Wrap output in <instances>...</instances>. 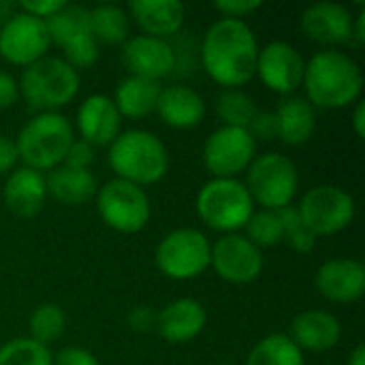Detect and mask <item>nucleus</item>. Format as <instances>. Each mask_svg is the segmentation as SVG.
I'll return each instance as SVG.
<instances>
[{
	"mask_svg": "<svg viewBox=\"0 0 365 365\" xmlns=\"http://www.w3.org/2000/svg\"><path fill=\"white\" fill-rule=\"evenodd\" d=\"M259 41L246 19H216L201 41V64L205 73L227 88H240L255 77Z\"/></svg>",
	"mask_w": 365,
	"mask_h": 365,
	"instance_id": "obj_1",
	"label": "nucleus"
},
{
	"mask_svg": "<svg viewBox=\"0 0 365 365\" xmlns=\"http://www.w3.org/2000/svg\"><path fill=\"white\" fill-rule=\"evenodd\" d=\"M92 163H94V148L86 143L83 139H73L62 165L75 167V169H90Z\"/></svg>",
	"mask_w": 365,
	"mask_h": 365,
	"instance_id": "obj_37",
	"label": "nucleus"
},
{
	"mask_svg": "<svg viewBox=\"0 0 365 365\" xmlns=\"http://www.w3.org/2000/svg\"><path fill=\"white\" fill-rule=\"evenodd\" d=\"M109 167L118 180L150 186L160 182L169 171L167 145L150 130L128 128L122 130L109 145Z\"/></svg>",
	"mask_w": 365,
	"mask_h": 365,
	"instance_id": "obj_3",
	"label": "nucleus"
},
{
	"mask_svg": "<svg viewBox=\"0 0 365 365\" xmlns=\"http://www.w3.org/2000/svg\"><path fill=\"white\" fill-rule=\"evenodd\" d=\"M17 163H19V154H17L15 139L0 135V175H6L13 169H17Z\"/></svg>",
	"mask_w": 365,
	"mask_h": 365,
	"instance_id": "obj_42",
	"label": "nucleus"
},
{
	"mask_svg": "<svg viewBox=\"0 0 365 365\" xmlns=\"http://www.w3.org/2000/svg\"><path fill=\"white\" fill-rule=\"evenodd\" d=\"M278 216L282 220L284 242L289 244L291 250H295L299 255H308V252H312L317 248V237L308 231V227L304 225V220H302L295 205L278 210Z\"/></svg>",
	"mask_w": 365,
	"mask_h": 365,
	"instance_id": "obj_34",
	"label": "nucleus"
},
{
	"mask_svg": "<svg viewBox=\"0 0 365 365\" xmlns=\"http://www.w3.org/2000/svg\"><path fill=\"white\" fill-rule=\"evenodd\" d=\"M17 101H19L17 79L11 73L0 71V111L2 109H11Z\"/></svg>",
	"mask_w": 365,
	"mask_h": 365,
	"instance_id": "obj_41",
	"label": "nucleus"
},
{
	"mask_svg": "<svg viewBox=\"0 0 365 365\" xmlns=\"http://www.w3.org/2000/svg\"><path fill=\"white\" fill-rule=\"evenodd\" d=\"M317 291L334 304H355L365 293V267L357 259H329L314 276Z\"/></svg>",
	"mask_w": 365,
	"mask_h": 365,
	"instance_id": "obj_17",
	"label": "nucleus"
},
{
	"mask_svg": "<svg viewBox=\"0 0 365 365\" xmlns=\"http://www.w3.org/2000/svg\"><path fill=\"white\" fill-rule=\"evenodd\" d=\"M257 111V101L242 88H227L216 96V115L222 126L248 128Z\"/></svg>",
	"mask_w": 365,
	"mask_h": 365,
	"instance_id": "obj_30",
	"label": "nucleus"
},
{
	"mask_svg": "<svg viewBox=\"0 0 365 365\" xmlns=\"http://www.w3.org/2000/svg\"><path fill=\"white\" fill-rule=\"evenodd\" d=\"M299 24L310 41L327 45V49L353 41V11L340 2L321 0L306 6Z\"/></svg>",
	"mask_w": 365,
	"mask_h": 365,
	"instance_id": "obj_16",
	"label": "nucleus"
},
{
	"mask_svg": "<svg viewBox=\"0 0 365 365\" xmlns=\"http://www.w3.org/2000/svg\"><path fill=\"white\" fill-rule=\"evenodd\" d=\"M160 81H152V79H143V77H135V75H126L118 81L115 92H113V103L124 118L128 120H141L150 113L156 111V103L160 96Z\"/></svg>",
	"mask_w": 365,
	"mask_h": 365,
	"instance_id": "obj_26",
	"label": "nucleus"
},
{
	"mask_svg": "<svg viewBox=\"0 0 365 365\" xmlns=\"http://www.w3.org/2000/svg\"><path fill=\"white\" fill-rule=\"evenodd\" d=\"M346 365H365V346L361 342L353 349V353H351L349 364Z\"/></svg>",
	"mask_w": 365,
	"mask_h": 365,
	"instance_id": "obj_45",
	"label": "nucleus"
},
{
	"mask_svg": "<svg viewBox=\"0 0 365 365\" xmlns=\"http://www.w3.org/2000/svg\"><path fill=\"white\" fill-rule=\"evenodd\" d=\"M246 237L259 248H274L280 242H284V229L278 212L274 210H259L252 212V216L246 222Z\"/></svg>",
	"mask_w": 365,
	"mask_h": 365,
	"instance_id": "obj_32",
	"label": "nucleus"
},
{
	"mask_svg": "<svg viewBox=\"0 0 365 365\" xmlns=\"http://www.w3.org/2000/svg\"><path fill=\"white\" fill-rule=\"evenodd\" d=\"M203 165L212 178H237L257 156V141L248 128L220 126L203 143Z\"/></svg>",
	"mask_w": 365,
	"mask_h": 365,
	"instance_id": "obj_11",
	"label": "nucleus"
},
{
	"mask_svg": "<svg viewBox=\"0 0 365 365\" xmlns=\"http://www.w3.org/2000/svg\"><path fill=\"white\" fill-rule=\"evenodd\" d=\"M96 210L101 220L118 233H139L145 229L152 216V203L148 192L124 180H109L96 190Z\"/></svg>",
	"mask_w": 365,
	"mask_h": 365,
	"instance_id": "obj_9",
	"label": "nucleus"
},
{
	"mask_svg": "<svg viewBox=\"0 0 365 365\" xmlns=\"http://www.w3.org/2000/svg\"><path fill=\"white\" fill-rule=\"evenodd\" d=\"M2 201L11 214L19 218H34L36 214L43 212L47 201L45 175L24 165L13 169L6 175L2 188Z\"/></svg>",
	"mask_w": 365,
	"mask_h": 365,
	"instance_id": "obj_21",
	"label": "nucleus"
},
{
	"mask_svg": "<svg viewBox=\"0 0 365 365\" xmlns=\"http://www.w3.org/2000/svg\"><path fill=\"white\" fill-rule=\"evenodd\" d=\"M156 317H158V310H154L152 306H135L128 312V327L135 334L156 331Z\"/></svg>",
	"mask_w": 365,
	"mask_h": 365,
	"instance_id": "obj_38",
	"label": "nucleus"
},
{
	"mask_svg": "<svg viewBox=\"0 0 365 365\" xmlns=\"http://www.w3.org/2000/svg\"><path fill=\"white\" fill-rule=\"evenodd\" d=\"M75 139L73 124L60 111L32 115L17 133L15 145L24 167L38 173L51 171L62 165Z\"/></svg>",
	"mask_w": 365,
	"mask_h": 365,
	"instance_id": "obj_4",
	"label": "nucleus"
},
{
	"mask_svg": "<svg viewBox=\"0 0 365 365\" xmlns=\"http://www.w3.org/2000/svg\"><path fill=\"white\" fill-rule=\"evenodd\" d=\"M51 47V38L43 19L28 13H11L0 24V58L13 66H30L45 58Z\"/></svg>",
	"mask_w": 365,
	"mask_h": 365,
	"instance_id": "obj_12",
	"label": "nucleus"
},
{
	"mask_svg": "<svg viewBox=\"0 0 365 365\" xmlns=\"http://www.w3.org/2000/svg\"><path fill=\"white\" fill-rule=\"evenodd\" d=\"M45 26H47L51 45H58L62 51L94 38L90 30V9L81 4L66 2L58 13L45 19Z\"/></svg>",
	"mask_w": 365,
	"mask_h": 365,
	"instance_id": "obj_27",
	"label": "nucleus"
},
{
	"mask_svg": "<svg viewBox=\"0 0 365 365\" xmlns=\"http://www.w3.org/2000/svg\"><path fill=\"white\" fill-rule=\"evenodd\" d=\"M287 336L302 353H327L338 346L342 338V325L338 317L327 310H304L291 321Z\"/></svg>",
	"mask_w": 365,
	"mask_h": 365,
	"instance_id": "obj_20",
	"label": "nucleus"
},
{
	"mask_svg": "<svg viewBox=\"0 0 365 365\" xmlns=\"http://www.w3.org/2000/svg\"><path fill=\"white\" fill-rule=\"evenodd\" d=\"M64 4H66V0H21V2H17L21 13H28L43 21L49 19L53 13H58Z\"/></svg>",
	"mask_w": 365,
	"mask_h": 365,
	"instance_id": "obj_39",
	"label": "nucleus"
},
{
	"mask_svg": "<svg viewBox=\"0 0 365 365\" xmlns=\"http://www.w3.org/2000/svg\"><path fill=\"white\" fill-rule=\"evenodd\" d=\"M351 124H353V130L359 139L365 137V103L364 101H357L355 103V109H353V115H351Z\"/></svg>",
	"mask_w": 365,
	"mask_h": 365,
	"instance_id": "obj_44",
	"label": "nucleus"
},
{
	"mask_svg": "<svg viewBox=\"0 0 365 365\" xmlns=\"http://www.w3.org/2000/svg\"><path fill=\"white\" fill-rule=\"evenodd\" d=\"M302 86L314 109H344L361 101L364 73L346 51L325 47L306 62Z\"/></svg>",
	"mask_w": 365,
	"mask_h": 365,
	"instance_id": "obj_2",
	"label": "nucleus"
},
{
	"mask_svg": "<svg viewBox=\"0 0 365 365\" xmlns=\"http://www.w3.org/2000/svg\"><path fill=\"white\" fill-rule=\"evenodd\" d=\"M306 60L289 41H269L259 47L255 75L263 86L280 96H291L304 79Z\"/></svg>",
	"mask_w": 365,
	"mask_h": 365,
	"instance_id": "obj_14",
	"label": "nucleus"
},
{
	"mask_svg": "<svg viewBox=\"0 0 365 365\" xmlns=\"http://www.w3.org/2000/svg\"><path fill=\"white\" fill-rule=\"evenodd\" d=\"M199 218L214 231L227 235L246 227L255 212V203L237 178H212L207 180L195 199Z\"/></svg>",
	"mask_w": 365,
	"mask_h": 365,
	"instance_id": "obj_6",
	"label": "nucleus"
},
{
	"mask_svg": "<svg viewBox=\"0 0 365 365\" xmlns=\"http://www.w3.org/2000/svg\"><path fill=\"white\" fill-rule=\"evenodd\" d=\"M207 325V312L201 302L180 297L158 310L156 334L169 344H186L195 340Z\"/></svg>",
	"mask_w": 365,
	"mask_h": 365,
	"instance_id": "obj_19",
	"label": "nucleus"
},
{
	"mask_svg": "<svg viewBox=\"0 0 365 365\" xmlns=\"http://www.w3.org/2000/svg\"><path fill=\"white\" fill-rule=\"evenodd\" d=\"M66 329V314L58 304H38L30 319H28V331L30 340L49 346L58 342L64 336Z\"/></svg>",
	"mask_w": 365,
	"mask_h": 365,
	"instance_id": "obj_31",
	"label": "nucleus"
},
{
	"mask_svg": "<svg viewBox=\"0 0 365 365\" xmlns=\"http://www.w3.org/2000/svg\"><path fill=\"white\" fill-rule=\"evenodd\" d=\"M90 30L98 45H122L130 36L128 13L113 2H101L90 9Z\"/></svg>",
	"mask_w": 365,
	"mask_h": 365,
	"instance_id": "obj_28",
	"label": "nucleus"
},
{
	"mask_svg": "<svg viewBox=\"0 0 365 365\" xmlns=\"http://www.w3.org/2000/svg\"><path fill=\"white\" fill-rule=\"evenodd\" d=\"M244 186L255 205L278 212L293 205L299 188V171L297 165L280 152L257 154L246 169Z\"/></svg>",
	"mask_w": 365,
	"mask_h": 365,
	"instance_id": "obj_7",
	"label": "nucleus"
},
{
	"mask_svg": "<svg viewBox=\"0 0 365 365\" xmlns=\"http://www.w3.org/2000/svg\"><path fill=\"white\" fill-rule=\"evenodd\" d=\"M353 41L357 45L365 43V2H359V11L353 15Z\"/></svg>",
	"mask_w": 365,
	"mask_h": 365,
	"instance_id": "obj_43",
	"label": "nucleus"
},
{
	"mask_svg": "<svg viewBox=\"0 0 365 365\" xmlns=\"http://www.w3.org/2000/svg\"><path fill=\"white\" fill-rule=\"evenodd\" d=\"M212 261V242L207 235L192 227L169 231L154 248V263L169 280L199 278Z\"/></svg>",
	"mask_w": 365,
	"mask_h": 365,
	"instance_id": "obj_8",
	"label": "nucleus"
},
{
	"mask_svg": "<svg viewBox=\"0 0 365 365\" xmlns=\"http://www.w3.org/2000/svg\"><path fill=\"white\" fill-rule=\"evenodd\" d=\"M246 365H306V359L287 334H269L250 349Z\"/></svg>",
	"mask_w": 365,
	"mask_h": 365,
	"instance_id": "obj_29",
	"label": "nucleus"
},
{
	"mask_svg": "<svg viewBox=\"0 0 365 365\" xmlns=\"http://www.w3.org/2000/svg\"><path fill=\"white\" fill-rule=\"evenodd\" d=\"M295 207L317 240L344 231L357 214L353 195L336 184H319L310 188Z\"/></svg>",
	"mask_w": 365,
	"mask_h": 365,
	"instance_id": "obj_10",
	"label": "nucleus"
},
{
	"mask_svg": "<svg viewBox=\"0 0 365 365\" xmlns=\"http://www.w3.org/2000/svg\"><path fill=\"white\" fill-rule=\"evenodd\" d=\"M75 124L79 137L94 145H111V141L122 133V115L107 94H90L86 96L75 115Z\"/></svg>",
	"mask_w": 365,
	"mask_h": 365,
	"instance_id": "obj_18",
	"label": "nucleus"
},
{
	"mask_svg": "<svg viewBox=\"0 0 365 365\" xmlns=\"http://www.w3.org/2000/svg\"><path fill=\"white\" fill-rule=\"evenodd\" d=\"M261 0H216L212 6L227 19H242L261 9Z\"/></svg>",
	"mask_w": 365,
	"mask_h": 365,
	"instance_id": "obj_35",
	"label": "nucleus"
},
{
	"mask_svg": "<svg viewBox=\"0 0 365 365\" xmlns=\"http://www.w3.org/2000/svg\"><path fill=\"white\" fill-rule=\"evenodd\" d=\"M278 139L287 145H304L317 130V109L297 94L284 96L274 109Z\"/></svg>",
	"mask_w": 365,
	"mask_h": 365,
	"instance_id": "obj_24",
	"label": "nucleus"
},
{
	"mask_svg": "<svg viewBox=\"0 0 365 365\" xmlns=\"http://www.w3.org/2000/svg\"><path fill=\"white\" fill-rule=\"evenodd\" d=\"M128 11L143 34L165 41L178 34L186 19V9L180 0H133Z\"/></svg>",
	"mask_w": 365,
	"mask_h": 365,
	"instance_id": "obj_23",
	"label": "nucleus"
},
{
	"mask_svg": "<svg viewBox=\"0 0 365 365\" xmlns=\"http://www.w3.org/2000/svg\"><path fill=\"white\" fill-rule=\"evenodd\" d=\"M47 197L64 205H83L96 197L98 184L90 169H75L58 165L45 175Z\"/></svg>",
	"mask_w": 365,
	"mask_h": 365,
	"instance_id": "obj_25",
	"label": "nucleus"
},
{
	"mask_svg": "<svg viewBox=\"0 0 365 365\" xmlns=\"http://www.w3.org/2000/svg\"><path fill=\"white\" fill-rule=\"evenodd\" d=\"M0 365H53V353L30 338H13L0 346Z\"/></svg>",
	"mask_w": 365,
	"mask_h": 365,
	"instance_id": "obj_33",
	"label": "nucleus"
},
{
	"mask_svg": "<svg viewBox=\"0 0 365 365\" xmlns=\"http://www.w3.org/2000/svg\"><path fill=\"white\" fill-rule=\"evenodd\" d=\"M216 276L231 284L255 282L265 267L263 250H259L246 235L227 233L212 244V261Z\"/></svg>",
	"mask_w": 365,
	"mask_h": 365,
	"instance_id": "obj_13",
	"label": "nucleus"
},
{
	"mask_svg": "<svg viewBox=\"0 0 365 365\" xmlns=\"http://www.w3.org/2000/svg\"><path fill=\"white\" fill-rule=\"evenodd\" d=\"M19 96L38 113L66 107L79 92V73L58 56H45L21 71Z\"/></svg>",
	"mask_w": 365,
	"mask_h": 365,
	"instance_id": "obj_5",
	"label": "nucleus"
},
{
	"mask_svg": "<svg viewBox=\"0 0 365 365\" xmlns=\"http://www.w3.org/2000/svg\"><path fill=\"white\" fill-rule=\"evenodd\" d=\"M53 365H101L96 355L81 346H66L53 355Z\"/></svg>",
	"mask_w": 365,
	"mask_h": 365,
	"instance_id": "obj_40",
	"label": "nucleus"
},
{
	"mask_svg": "<svg viewBox=\"0 0 365 365\" xmlns=\"http://www.w3.org/2000/svg\"><path fill=\"white\" fill-rule=\"evenodd\" d=\"M248 133L252 139L259 141H272L278 139V126H276V115L274 111H257L252 122L248 124Z\"/></svg>",
	"mask_w": 365,
	"mask_h": 365,
	"instance_id": "obj_36",
	"label": "nucleus"
},
{
	"mask_svg": "<svg viewBox=\"0 0 365 365\" xmlns=\"http://www.w3.org/2000/svg\"><path fill=\"white\" fill-rule=\"evenodd\" d=\"M120 60L130 75L160 81L175 68V51L165 38L135 34L120 45Z\"/></svg>",
	"mask_w": 365,
	"mask_h": 365,
	"instance_id": "obj_15",
	"label": "nucleus"
},
{
	"mask_svg": "<svg viewBox=\"0 0 365 365\" xmlns=\"http://www.w3.org/2000/svg\"><path fill=\"white\" fill-rule=\"evenodd\" d=\"M205 111L207 107L203 96L195 88L182 83L165 86L156 103V113L160 115V120L178 130L199 126L205 118Z\"/></svg>",
	"mask_w": 365,
	"mask_h": 365,
	"instance_id": "obj_22",
	"label": "nucleus"
}]
</instances>
